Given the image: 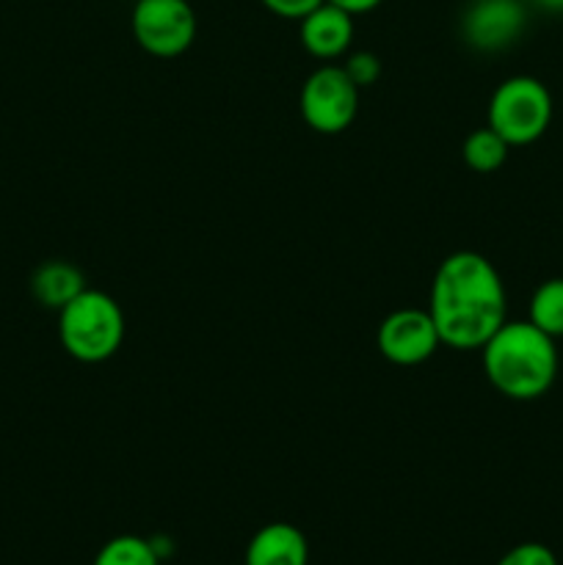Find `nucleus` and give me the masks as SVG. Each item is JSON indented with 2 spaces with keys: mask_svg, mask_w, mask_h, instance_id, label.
<instances>
[{
  "mask_svg": "<svg viewBox=\"0 0 563 565\" xmlns=\"http://www.w3.org/2000/svg\"><path fill=\"white\" fill-rule=\"evenodd\" d=\"M506 285L484 254L456 252L442 259L428 298V315L442 345L480 351L506 323Z\"/></svg>",
  "mask_w": 563,
  "mask_h": 565,
  "instance_id": "1",
  "label": "nucleus"
},
{
  "mask_svg": "<svg viewBox=\"0 0 563 565\" xmlns=\"http://www.w3.org/2000/svg\"><path fill=\"white\" fill-rule=\"evenodd\" d=\"M480 351L489 384L511 401H539L557 379L555 340L530 320H506Z\"/></svg>",
  "mask_w": 563,
  "mask_h": 565,
  "instance_id": "2",
  "label": "nucleus"
},
{
  "mask_svg": "<svg viewBox=\"0 0 563 565\" xmlns=\"http://www.w3.org/2000/svg\"><path fill=\"white\" fill-rule=\"evenodd\" d=\"M59 337L64 351L77 362H105L125 340V312L108 292L86 287L59 312Z\"/></svg>",
  "mask_w": 563,
  "mask_h": 565,
  "instance_id": "3",
  "label": "nucleus"
},
{
  "mask_svg": "<svg viewBox=\"0 0 563 565\" xmlns=\"http://www.w3.org/2000/svg\"><path fill=\"white\" fill-rule=\"evenodd\" d=\"M552 121V94L539 77L513 75L495 88L489 99V127L508 147L539 141Z\"/></svg>",
  "mask_w": 563,
  "mask_h": 565,
  "instance_id": "4",
  "label": "nucleus"
},
{
  "mask_svg": "<svg viewBox=\"0 0 563 565\" xmlns=\"http://www.w3.org/2000/svg\"><path fill=\"white\" fill-rule=\"evenodd\" d=\"M132 36L155 58H177L196 39V14L188 0H138Z\"/></svg>",
  "mask_w": 563,
  "mask_h": 565,
  "instance_id": "5",
  "label": "nucleus"
},
{
  "mask_svg": "<svg viewBox=\"0 0 563 565\" xmlns=\"http://www.w3.org/2000/svg\"><path fill=\"white\" fill-rule=\"evenodd\" d=\"M359 88L342 66H320L301 88V116L320 136H337L357 119Z\"/></svg>",
  "mask_w": 563,
  "mask_h": 565,
  "instance_id": "6",
  "label": "nucleus"
},
{
  "mask_svg": "<svg viewBox=\"0 0 563 565\" xmlns=\"http://www.w3.org/2000/svg\"><path fill=\"white\" fill-rule=\"evenodd\" d=\"M439 334L428 309H397L379 326V351L386 362L414 367L428 362L439 348Z\"/></svg>",
  "mask_w": 563,
  "mask_h": 565,
  "instance_id": "7",
  "label": "nucleus"
},
{
  "mask_svg": "<svg viewBox=\"0 0 563 565\" xmlns=\"http://www.w3.org/2000/svg\"><path fill=\"white\" fill-rule=\"evenodd\" d=\"M528 22L519 0H472L461 17L464 42L480 53H497L517 42Z\"/></svg>",
  "mask_w": 563,
  "mask_h": 565,
  "instance_id": "8",
  "label": "nucleus"
},
{
  "mask_svg": "<svg viewBox=\"0 0 563 565\" xmlns=\"http://www.w3.org/2000/svg\"><path fill=\"white\" fill-rule=\"evenodd\" d=\"M353 42V14L334 3H320L301 20V44L320 61L340 58Z\"/></svg>",
  "mask_w": 563,
  "mask_h": 565,
  "instance_id": "9",
  "label": "nucleus"
},
{
  "mask_svg": "<svg viewBox=\"0 0 563 565\" xmlns=\"http://www.w3.org/2000/svg\"><path fill=\"white\" fill-rule=\"evenodd\" d=\"M246 565H309L307 535L287 522L265 524L248 541Z\"/></svg>",
  "mask_w": 563,
  "mask_h": 565,
  "instance_id": "10",
  "label": "nucleus"
},
{
  "mask_svg": "<svg viewBox=\"0 0 563 565\" xmlns=\"http://www.w3.org/2000/svg\"><path fill=\"white\" fill-rule=\"evenodd\" d=\"M83 290H86V276L77 265L66 263V259H47L31 276L33 298L42 307L55 309V312H61L70 301H75Z\"/></svg>",
  "mask_w": 563,
  "mask_h": 565,
  "instance_id": "11",
  "label": "nucleus"
},
{
  "mask_svg": "<svg viewBox=\"0 0 563 565\" xmlns=\"http://www.w3.org/2000/svg\"><path fill=\"white\" fill-rule=\"evenodd\" d=\"M508 149L511 147H508V141L500 132H495L491 127H480V130L469 132L461 147V154L469 169L478 171V174H491V171H497L508 160Z\"/></svg>",
  "mask_w": 563,
  "mask_h": 565,
  "instance_id": "12",
  "label": "nucleus"
},
{
  "mask_svg": "<svg viewBox=\"0 0 563 565\" xmlns=\"http://www.w3.org/2000/svg\"><path fill=\"white\" fill-rule=\"evenodd\" d=\"M530 323L550 334L563 337V279H546L530 298Z\"/></svg>",
  "mask_w": 563,
  "mask_h": 565,
  "instance_id": "13",
  "label": "nucleus"
},
{
  "mask_svg": "<svg viewBox=\"0 0 563 565\" xmlns=\"http://www.w3.org/2000/svg\"><path fill=\"white\" fill-rule=\"evenodd\" d=\"M94 565H160V555L141 535H116L97 552Z\"/></svg>",
  "mask_w": 563,
  "mask_h": 565,
  "instance_id": "14",
  "label": "nucleus"
},
{
  "mask_svg": "<svg viewBox=\"0 0 563 565\" xmlns=\"http://www.w3.org/2000/svg\"><path fill=\"white\" fill-rule=\"evenodd\" d=\"M342 70H346L348 77L357 83V88H368V86H375V83H379L381 61H379V55H373V53H351L348 55L346 64H342Z\"/></svg>",
  "mask_w": 563,
  "mask_h": 565,
  "instance_id": "15",
  "label": "nucleus"
},
{
  "mask_svg": "<svg viewBox=\"0 0 563 565\" xmlns=\"http://www.w3.org/2000/svg\"><path fill=\"white\" fill-rule=\"evenodd\" d=\"M497 565H557V557L550 546L528 541V544H519L513 546V550H508L506 555L497 561Z\"/></svg>",
  "mask_w": 563,
  "mask_h": 565,
  "instance_id": "16",
  "label": "nucleus"
},
{
  "mask_svg": "<svg viewBox=\"0 0 563 565\" xmlns=\"http://www.w3.org/2000/svg\"><path fill=\"white\" fill-rule=\"evenodd\" d=\"M323 0H263L265 9L285 20H304L309 11H315Z\"/></svg>",
  "mask_w": 563,
  "mask_h": 565,
  "instance_id": "17",
  "label": "nucleus"
},
{
  "mask_svg": "<svg viewBox=\"0 0 563 565\" xmlns=\"http://www.w3.org/2000/svg\"><path fill=\"white\" fill-rule=\"evenodd\" d=\"M326 3L340 6L342 11H348V14H364V11H373L381 0H326Z\"/></svg>",
  "mask_w": 563,
  "mask_h": 565,
  "instance_id": "18",
  "label": "nucleus"
},
{
  "mask_svg": "<svg viewBox=\"0 0 563 565\" xmlns=\"http://www.w3.org/2000/svg\"><path fill=\"white\" fill-rule=\"evenodd\" d=\"M530 3L539 6L541 11H550V14H563V0H530Z\"/></svg>",
  "mask_w": 563,
  "mask_h": 565,
  "instance_id": "19",
  "label": "nucleus"
}]
</instances>
